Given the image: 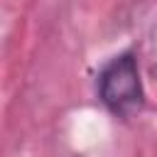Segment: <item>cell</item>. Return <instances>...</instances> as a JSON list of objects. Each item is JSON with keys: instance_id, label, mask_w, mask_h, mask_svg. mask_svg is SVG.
<instances>
[{"instance_id": "6da1fadb", "label": "cell", "mask_w": 157, "mask_h": 157, "mask_svg": "<svg viewBox=\"0 0 157 157\" xmlns=\"http://www.w3.org/2000/svg\"><path fill=\"white\" fill-rule=\"evenodd\" d=\"M98 98L108 113L115 118H132L145 105V88L140 76V64L132 52L113 56L98 74Z\"/></svg>"}]
</instances>
